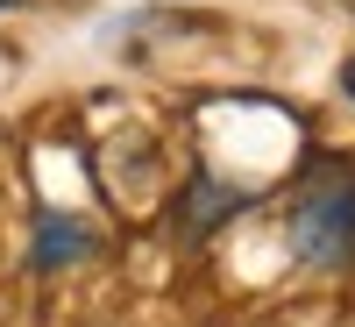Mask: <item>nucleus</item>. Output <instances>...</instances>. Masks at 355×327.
I'll list each match as a JSON object with an SVG mask.
<instances>
[{"mask_svg": "<svg viewBox=\"0 0 355 327\" xmlns=\"http://www.w3.org/2000/svg\"><path fill=\"white\" fill-rule=\"evenodd\" d=\"M291 256L320 263V271L355 256V171L348 164H327L299 185V199H291Z\"/></svg>", "mask_w": 355, "mask_h": 327, "instance_id": "1", "label": "nucleus"}, {"mask_svg": "<svg viewBox=\"0 0 355 327\" xmlns=\"http://www.w3.org/2000/svg\"><path fill=\"white\" fill-rule=\"evenodd\" d=\"M71 249H85L71 228H50V242H43V263H57V256H71Z\"/></svg>", "mask_w": 355, "mask_h": 327, "instance_id": "2", "label": "nucleus"}, {"mask_svg": "<svg viewBox=\"0 0 355 327\" xmlns=\"http://www.w3.org/2000/svg\"><path fill=\"white\" fill-rule=\"evenodd\" d=\"M341 93L355 100V57H348V65H341Z\"/></svg>", "mask_w": 355, "mask_h": 327, "instance_id": "3", "label": "nucleus"}, {"mask_svg": "<svg viewBox=\"0 0 355 327\" xmlns=\"http://www.w3.org/2000/svg\"><path fill=\"white\" fill-rule=\"evenodd\" d=\"M8 8H36V0H0V15H8Z\"/></svg>", "mask_w": 355, "mask_h": 327, "instance_id": "4", "label": "nucleus"}, {"mask_svg": "<svg viewBox=\"0 0 355 327\" xmlns=\"http://www.w3.org/2000/svg\"><path fill=\"white\" fill-rule=\"evenodd\" d=\"M341 8H355V0H341Z\"/></svg>", "mask_w": 355, "mask_h": 327, "instance_id": "5", "label": "nucleus"}]
</instances>
